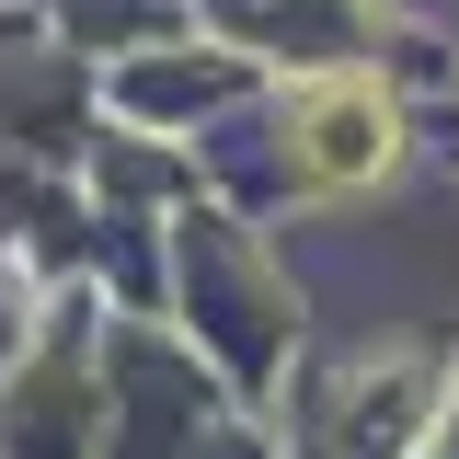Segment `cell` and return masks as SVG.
Instances as JSON below:
<instances>
[{
    "instance_id": "1",
    "label": "cell",
    "mask_w": 459,
    "mask_h": 459,
    "mask_svg": "<svg viewBox=\"0 0 459 459\" xmlns=\"http://www.w3.org/2000/svg\"><path fill=\"white\" fill-rule=\"evenodd\" d=\"M287 161H299V184H322V195L391 184L402 172V104L379 92V69H322V81H299V104H287Z\"/></svg>"
}]
</instances>
